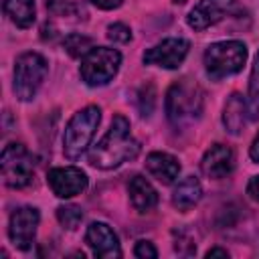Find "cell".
<instances>
[{
  "label": "cell",
  "mask_w": 259,
  "mask_h": 259,
  "mask_svg": "<svg viewBox=\"0 0 259 259\" xmlns=\"http://www.w3.org/2000/svg\"><path fill=\"white\" fill-rule=\"evenodd\" d=\"M99 121H101V109L97 105H87L77 113H73L63 134V154L69 160H77L89 148Z\"/></svg>",
  "instance_id": "4"
},
{
  "label": "cell",
  "mask_w": 259,
  "mask_h": 259,
  "mask_svg": "<svg viewBox=\"0 0 259 259\" xmlns=\"http://www.w3.org/2000/svg\"><path fill=\"white\" fill-rule=\"evenodd\" d=\"M49 65L40 53H22L14 63V77H12V91L16 99L30 101L36 97L42 81L47 79Z\"/></svg>",
  "instance_id": "5"
},
{
  "label": "cell",
  "mask_w": 259,
  "mask_h": 259,
  "mask_svg": "<svg viewBox=\"0 0 259 259\" xmlns=\"http://www.w3.org/2000/svg\"><path fill=\"white\" fill-rule=\"evenodd\" d=\"M47 10L55 16H73L77 12V6L71 0H49Z\"/></svg>",
  "instance_id": "23"
},
{
  "label": "cell",
  "mask_w": 259,
  "mask_h": 259,
  "mask_svg": "<svg viewBox=\"0 0 259 259\" xmlns=\"http://www.w3.org/2000/svg\"><path fill=\"white\" fill-rule=\"evenodd\" d=\"M134 255L140 257V259H156L158 251L150 241H138L136 247H134Z\"/></svg>",
  "instance_id": "25"
},
{
  "label": "cell",
  "mask_w": 259,
  "mask_h": 259,
  "mask_svg": "<svg viewBox=\"0 0 259 259\" xmlns=\"http://www.w3.org/2000/svg\"><path fill=\"white\" fill-rule=\"evenodd\" d=\"M249 156H251L253 162L259 164V134L255 136V140H253V144H251V148H249Z\"/></svg>",
  "instance_id": "28"
},
{
  "label": "cell",
  "mask_w": 259,
  "mask_h": 259,
  "mask_svg": "<svg viewBox=\"0 0 259 259\" xmlns=\"http://www.w3.org/2000/svg\"><path fill=\"white\" fill-rule=\"evenodd\" d=\"M247 194H249L255 202H259V174L253 176V178L247 182Z\"/></svg>",
  "instance_id": "27"
},
{
  "label": "cell",
  "mask_w": 259,
  "mask_h": 259,
  "mask_svg": "<svg viewBox=\"0 0 259 259\" xmlns=\"http://www.w3.org/2000/svg\"><path fill=\"white\" fill-rule=\"evenodd\" d=\"M85 243L89 245V249L93 251L95 257L99 259H113V257H121V247H119V239L113 233V229L107 223H91L85 231Z\"/></svg>",
  "instance_id": "12"
},
{
  "label": "cell",
  "mask_w": 259,
  "mask_h": 259,
  "mask_svg": "<svg viewBox=\"0 0 259 259\" xmlns=\"http://www.w3.org/2000/svg\"><path fill=\"white\" fill-rule=\"evenodd\" d=\"M188 49H190V42L186 38L170 36V38H164L162 42L154 45L152 49H148L142 55V61L146 65H154V67H162V69H178L184 63Z\"/></svg>",
  "instance_id": "9"
},
{
  "label": "cell",
  "mask_w": 259,
  "mask_h": 259,
  "mask_svg": "<svg viewBox=\"0 0 259 259\" xmlns=\"http://www.w3.org/2000/svg\"><path fill=\"white\" fill-rule=\"evenodd\" d=\"M146 170L152 178L162 184H172L180 174V164L172 154L166 152H152L146 156Z\"/></svg>",
  "instance_id": "14"
},
{
  "label": "cell",
  "mask_w": 259,
  "mask_h": 259,
  "mask_svg": "<svg viewBox=\"0 0 259 259\" xmlns=\"http://www.w3.org/2000/svg\"><path fill=\"white\" fill-rule=\"evenodd\" d=\"M200 198H202V186L196 176L182 178L172 190V204H174V208H178L182 212L196 206Z\"/></svg>",
  "instance_id": "17"
},
{
  "label": "cell",
  "mask_w": 259,
  "mask_h": 259,
  "mask_svg": "<svg viewBox=\"0 0 259 259\" xmlns=\"http://www.w3.org/2000/svg\"><path fill=\"white\" fill-rule=\"evenodd\" d=\"M247 47L241 40H219L206 47L202 61L204 71L212 81L231 77L243 69L247 63Z\"/></svg>",
  "instance_id": "3"
},
{
  "label": "cell",
  "mask_w": 259,
  "mask_h": 259,
  "mask_svg": "<svg viewBox=\"0 0 259 259\" xmlns=\"http://www.w3.org/2000/svg\"><path fill=\"white\" fill-rule=\"evenodd\" d=\"M206 257H208V259H210V257H225V259H227V257H229V251H227V249H221V247H212V249L206 251Z\"/></svg>",
  "instance_id": "29"
},
{
  "label": "cell",
  "mask_w": 259,
  "mask_h": 259,
  "mask_svg": "<svg viewBox=\"0 0 259 259\" xmlns=\"http://www.w3.org/2000/svg\"><path fill=\"white\" fill-rule=\"evenodd\" d=\"M237 10V0H198L186 14V24L200 32L208 26H214L223 18L231 16Z\"/></svg>",
  "instance_id": "8"
},
{
  "label": "cell",
  "mask_w": 259,
  "mask_h": 259,
  "mask_svg": "<svg viewBox=\"0 0 259 259\" xmlns=\"http://www.w3.org/2000/svg\"><path fill=\"white\" fill-rule=\"evenodd\" d=\"M57 221L67 231H75L83 221V210L77 204H61L57 206Z\"/></svg>",
  "instance_id": "19"
},
{
  "label": "cell",
  "mask_w": 259,
  "mask_h": 259,
  "mask_svg": "<svg viewBox=\"0 0 259 259\" xmlns=\"http://www.w3.org/2000/svg\"><path fill=\"white\" fill-rule=\"evenodd\" d=\"M89 2L101 10H113V8H119L123 4V0H89Z\"/></svg>",
  "instance_id": "26"
},
{
  "label": "cell",
  "mask_w": 259,
  "mask_h": 259,
  "mask_svg": "<svg viewBox=\"0 0 259 259\" xmlns=\"http://www.w3.org/2000/svg\"><path fill=\"white\" fill-rule=\"evenodd\" d=\"M121 65V53L117 49L109 47H93L83 59L79 67V75L85 85L89 87H101L107 85L119 71Z\"/></svg>",
  "instance_id": "6"
},
{
  "label": "cell",
  "mask_w": 259,
  "mask_h": 259,
  "mask_svg": "<svg viewBox=\"0 0 259 259\" xmlns=\"http://www.w3.org/2000/svg\"><path fill=\"white\" fill-rule=\"evenodd\" d=\"M140 154V144L130 132V119L125 115H115L107 134L91 148L89 164L101 170H111L123 162L134 160Z\"/></svg>",
  "instance_id": "1"
},
{
  "label": "cell",
  "mask_w": 259,
  "mask_h": 259,
  "mask_svg": "<svg viewBox=\"0 0 259 259\" xmlns=\"http://www.w3.org/2000/svg\"><path fill=\"white\" fill-rule=\"evenodd\" d=\"M4 14L18 26V28H28L34 22L36 8L34 0H4L2 2Z\"/></svg>",
  "instance_id": "18"
},
{
  "label": "cell",
  "mask_w": 259,
  "mask_h": 259,
  "mask_svg": "<svg viewBox=\"0 0 259 259\" xmlns=\"http://www.w3.org/2000/svg\"><path fill=\"white\" fill-rule=\"evenodd\" d=\"M166 117L174 127H184L196 121L204 107L202 89L192 79H180L170 85L166 93Z\"/></svg>",
  "instance_id": "2"
},
{
  "label": "cell",
  "mask_w": 259,
  "mask_h": 259,
  "mask_svg": "<svg viewBox=\"0 0 259 259\" xmlns=\"http://www.w3.org/2000/svg\"><path fill=\"white\" fill-rule=\"evenodd\" d=\"M38 221H40V214L34 206H20L10 214L8 237L16 249L28 251L32 247L36 229H38Z\"/></svg>",
  "instance_id": "10"
},
{
  "label": "cell",
  "mask_w": 259,
  "mask_h": 259,
  "mask_svg": "<svg viewBox=\"0 0 259 259\" xmlns=\"http://www.w3.org/2000/svg\"><path fill=\"white\" fill-rule=\"evenodd\" d=\"M107 38L113 40V42H130L132 40V30L127 24L123 22H113L107 26Z\"/></svg>",
  "instance_id": "22"
},
{
  "label": "cell",
  "mask_w": 259,
  "mask_h": 259,
  "mask_svg": "<svg viewBox=\"0 0 259 259\" xmlns=\"http://www.w3.org/2000/svg\"><path fill=\"white\" fill-rule=\"evenodd\" d=\"M127 194H130V202L138 212H150L156 204H158V192L156 188L150 184L148 178L136 174L130 178L127 182Z\"/></svg>",
  "instance_id": "15"
},
{
  "label": "cell",
  "mask_w": 259,
  "mask_h": 259,
  "mask_svg": "<svg viewBox=\"0 0 259 259\" xmlns=\"http://www.w3.org/2000/svg\"><path fill=\"white\" fill-rule=\"evenodd\" d=\"M65 51L71 55V57H75V59H79V57H85L91 49H93V40L89 38V36H85V34H79V32H71L67 38H65Z\"/></svg>",
  "instance_id": "20"
},
{
  "label": "cell",
  "mask_w": 259,
  "mask_h": 259,
  "mask_svg": "<svg viewBox=\"0 0 259 259\" xmlns=\"http://www.w3.org/2000/svg\"><path fill=\"white\" fill-rule=\"evenodd\" d=\"M247 113H249V101L241 93H233L223 107V123L227 132L239 136L247 123Z\"/></svg>",
  "instance_id": "16"
},
{
  "label": "cell",
  "mask_w": 259,
  "mask_h": 259,
  "mask_svg": "<svg viewBox=\"0 0 259 259\" xmlns=\"http://www.w3.org/2000/svg\"><path fill=\"white\" fill-rule=\"evenodd\" d=\"M152 109H154V87L144 85L140 91V111L142 115H150Z\"/></svg>",
  "instance_id": "24"
},
{
  "label": "cell",
  "mask_w": 259,
  "mask_h": 259,
  "mask_svg": "<svg viewBox=\"0 0 259 259\" xmlns=\"http://www.w3.org/2000/svg\"><path fill=\"white\" fill-rule=\"evenodd\" d=\"M249 111H253L251 115L255 117L259 111V51L255 55L253 67H251V75H249Z\"/></svg>",
  "instance_id": "21"
},
{
  "label": "cell",
  "mask_w": 259,
  "mask_h": 259,
  "mask_svg": "<svg viewBox=\"0 0 259 259\" xmlns=\"http://www.w3.org/2000/svg\"><path fill=\"white\" fill-rule=\"evenodd\" d=\"M47 184L51 186L53 194L59 198H73L77 194H81L89 180L87 174L77 168V166H61V168H53L47 174Z\"/></svg>",
  "instance_id": "11"
},
{
  "label": "cell",
  "mask_w": 259,
  "mask_h": 259,
  "mask_svg": "<svg viewBox=\"0 0 259 259\" xmlns=\"http://www.w3.org/2000/svg\"><path fill=\"white\" fill-rule=\"evenodd\" d=\"M233 168H235V154L225 144H212L200 160L202 174L208 178H214V180L227 178L233 172Z\"/></svg>",
  "instance_id": "13"
},
{
  "label": "cell",
  "mask_w": 259,
  "mask_h": 259,
  "mask_svg": "<svg viewBox=\"0 0 259 259\" xmlns=\"http://www.w3.org/2000/svg\"><path fill=\"white\" fill-rule=\"evenodd\" d=\"M0 172H2L4 184L10 188H26L32 182V176H34L32 156L24 148V144L12 142L4 146L0 156Z\"/></svg>",
  "instance_id": "7"
}]
</instances>
